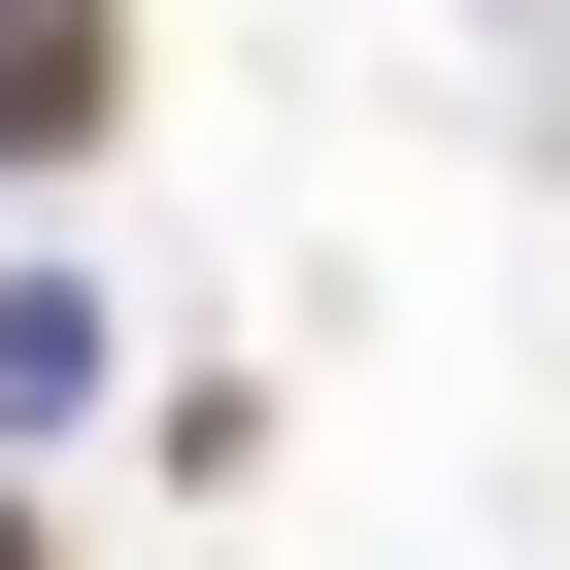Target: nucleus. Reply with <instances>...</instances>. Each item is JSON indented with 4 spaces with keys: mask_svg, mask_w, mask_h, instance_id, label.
<instances>
[{
    "mask_svg": "<svg viewBox=\"0 0 570 570\" xmlns=\"http://www.w3.org/2000/svg\"><path fill=\"white\" fill-rule=\"evenodd\" d=\"M101 35H135V0H0V168H68V135H101Z\"/></svg>",
    "mask_w": 570,
    "mask_h": 570,
    "instance_id": "nucleus-1",
    "label": "nucleus"
},
{
    "mask_svg": "<svg viewBox=\"0 0 570 570\" xmlns=\"http://www.w3.org/2000/svg\"><path fill=\"white\" fill-rule=\"evenodd\" d=\"M0 570H35V537H0Z\"/></svg>",
    "mask_w": 570,
    "mask_h": 570,
    "instance_id": "nucleus-2",
    "label": "nucleus"
}]
</instances>
